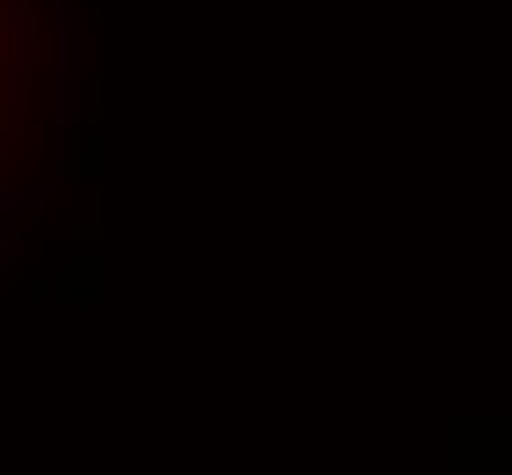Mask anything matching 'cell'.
Returning <instances> with one entry per match:
<instances>
[{"instance_id": "6da1fadb", "label": "cell", "mask_w": 512, "mask_h": 475, "mask_svg": "<svg viewBox=\"0 0 512 475\" xmlns=\"http://www.w3.org/2000/svg\"><path fill=\"white\" fill-rule=\"evenodd\" d=\"M37 110H44V8L0 0V220L15 212L22 169L37 161Z\"/></svg>"}]
</instances>
